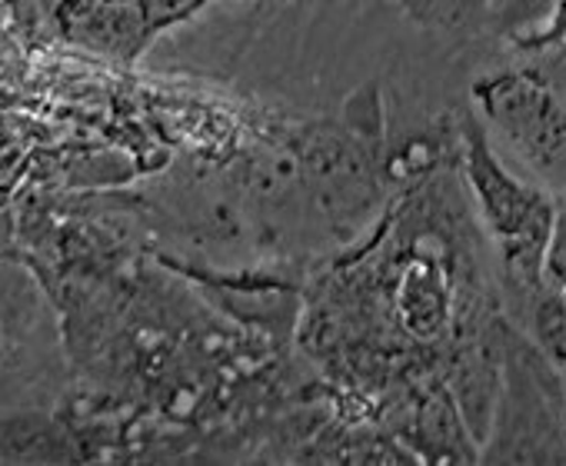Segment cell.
Returning a JSON list of instances; mask_svg holds the SVG:
<instances>
[{"label": "cell", "mask_w": 566, "mask_h": 466, "mask_svg": "<svg viewBox=\"0 0 566 466\" xmlns=\"http://www.w3.org/2000/svg\"><path fill=\"white\" fill-rule=\"evenodd\" d=\"M457 144L463 183L470 190L476 220L496 251L503 287L526 300L543 287V257L556 200L503 163V157L493 150L490 130L473 110L460 117Z\"/></svg>", "instance_id": "1"}, {"label": "cell", "mask_w": 566, "mask_h": 466, "mask_svg": "<svg viewBox=\"0 0 566 466\" xmlns=\"http://www.w3.org/2000/svg\"><path fill=\"white\" fill-rule=\"evenodd\" d=\"M473 114L516 160L543 177H566V91L533 67H503L470 87Z\"/></svg>", "instance_id": "2"}, {"label": "cell", "mask_w": 566, "mask_h": 466, "mask_svg": "<svg viewBox=\"0 0 566 466\" xmlns=\"http://www.w3.org/2000/svg\"><path fill=\"white\" fill-rule=\"evenodd\" d=\"M394 324L417 343H437L457 324L453 300V274L440 251L420 247L413 251L390 287Z\"/></svg>", "instance_id": "3"}, {"label": "cell", "mask_w": 566, "mask_h": 466, "mask_svg": "<svg viewBox=\"0 0 566 466\" xmlns=\"http://www.w3.org/2000/svg\"><path fill=\"white\" fill-rule=\"evenodd\" d=\"M77 449L64 426L41 413L0 416V463H71Z\"/></svg>", "instance_id": "4"}, {"label": "cell", "mask_w": 566, "mask_h": 466, "mask_svg": "<svg viewBox=\"0 0 566 466\" xmlns=\"http://www.w3.org/2000/svg\"><path fill=\"white\" fill-rule=\"evenodd\" d=\"M77 34L87 44H94V47H101L107 54H117V57H134L150 41L144 8L120 4V0L87 11L81 18V24H77Z\"/></svg>", "instance_id": "5"}, {"label": "cell", "mask_w": 566, "mask_h": 466, "mask_svg": "<svg viewBox=\"0 0 566 466\" xmlns=\"http://www.w3.org/2000/svg\"><path fill=\"white\" fill-rule=\"evenodd\" d=\"M420 28L447 38H470L490 21V0H394Z\"/></svg>", "instance_id": "6"}, {"label": "cell", "mask_w": 566, "mask_h": 466, "mask_svg": "<svg viewBox=\"0 0 566 466\" xmlns=\"http://www.w3.org/2000/svg\"><path fill=\"white\" fill-rule=\"evenodd\" d=\"M526 330L530 343L566 373V300L556 287H539L526 297Z\"/></svg>", "instance_id": "7"}, {"label": "cell", "mask_w": 566, "mask_h": 466, "mask_svg": "<svg viewBox=\"0 0 566 466\" xmlns=\"http://www.w3.org/2000/svg\"><path fill=\"white\" fill-rule=\"evenodd\" d=\"M510 44L520 54H549V51L566 47V0H549L543 21L536 28L510 38Z\"/></svg>", "instance_id": "8"}, {"label": "cell", "mask_w": 566, "mask_h": 466, "mask_svg": "<svg viewBox=\"0 0 566 466\" xmlns=\"http://www.w3.org/2000/svg\"><path fill=\"white\" fill-rule=\"evenodd\" d=\"M543 284L556 287V290L566 284V200H556L549 244H546V257H543Z\"/></svg>", "instance_id": "9"}, {"label": "cell", "mask_w": 566, "mask_h": 466, "mask_svg": "<svg viewBox=\"0 0 566 466\" xmlns=\"http://www.w3.org/2000/svg\"><path fill=\"white\" fill-rule=\"evenodd\" d=\"M207 0H144V14H147V34L154 38L157 31L190 18L197 8H203Z\"/></svg>", "instance_id": "10"}, {"label": "cell", "mask_w": 566, "mask_h": 466, "mask_svg": "<svg viewBox=\"0 0 566 466\" xmlns=\"http://www.w3.org/2000/svg\"><path fill=\"white\" fill-rule=\"evenodd\" d=\"M559 294H563V300H566V284H563V287H559Z\"/></svg>", "instance_id": "11"}, {"label": "cell", "mask_w": 566, "mask_h": 466, "mask_svg": "<svg viewBox=\"0 0 566 466\" xmlns=\"http://www.w3.org/2000/svg\"><path fill=\"white\" fill-rule=\"evenodd\" d=\"M0 254H4V241H0Z\"/></svg>", "instance_id": "12"}]
</instances>
